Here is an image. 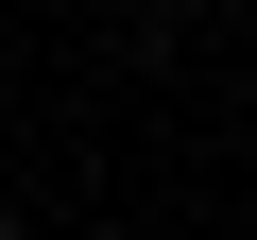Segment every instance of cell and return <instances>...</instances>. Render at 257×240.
I'll list each match as a JSON object with an SVG mask.
<instances>
[{
	"instance_id": "cell-1",
	"label": "cell",
	"mask_w": 257,
	"mask_h": 240,
	"mask_svg": "<svg viewBox=\"0 0 257 240\" xmlns=\"http://www.w3.org/2000/svg\"><path fill=\"white\" fill-rule=\"evenodd\" d=\"M0 240H35V206H0Z\"/></svg>"
},
{
	"instance_id": "cell-2",
	"label": "cell",
	"mask_w": 257,
	"mask_h": 240,
	"mask_svg": "<svg viewBox=\"0 0 257 240\" xmlns=\"http://www.w3.org/2000/svg\"><path fill=\"white\" fill-rule=\"evenodd\" d=\"M240 18H257V0H240Z\"/></svg>"
}]
</instances>
